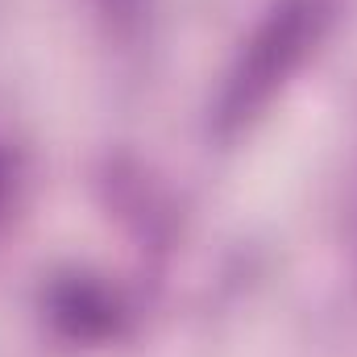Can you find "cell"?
<instances>
[{"mask_svg":"<svg viewBox=\"0 0 357 357\" xmlns=\"http://www.w3.org/2000/svg\"><path fill=\"white\" fill-rule=\"evenodd\" d=\"M299 38H303V25H299V17H282V21H274V29H270V42H266V46H278V54H295ZM278 71H282V67H274L270 50H258V54H254V71L241 79V88L254 91L258 84L274 79ZM245 91H241V104H245Z\"/></svg>","mask_w":357,"mask_h":357,"instance_id":"obj_1","label":"cell"},{"mask_svg":"<svg viewBox=\"0 0 357 357\" xmlns=\"http://www.w3.org/2000/svg\"><path fill=\"white\" fill-rule=\"evenodd\" d=\"M0 199H4V162H0Z\"/></svg>","mask_w":357,"mask_h":357,"instance_id":"obj_2","label":"cell"}]
</instances>
